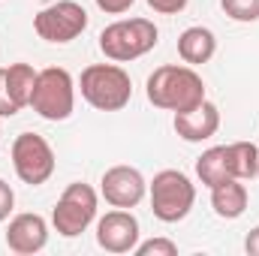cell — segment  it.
I'll return each instance as SVG.
<instances>
[{
	"label": "cell",
	"mask_w": 259,
	"mask_h": 256,
	"mask_svg": "<svg viewBox=\"0 0 259 256\" xmlns=\"http://www.w3.org/2000/svg\"><path fill=\"white\" fill-rule=\"evenodd\" d=\"M148 103L166 112H187L205 100V81L193 66L166 64L154 69L145 84Z\"/></svg>",
	"instance_id": "obj_1"
},
{
	"label": "cell",
	"mask_w": 259,
	"mask_h": 256,
	"mask_svg": "<svg viewBox=\"0 0 259 256\" xmlns=\"http://www.w3.org/2000/svg\"><path fill=\"white\" fill-rule=\"evenodd\" d=\"M81 97L97 112H121L133 100V81L118 64H91L78 78Z\"/></svg>",
	"instance_id": "obj_2"
},
{
	"label": "cell",
	"mask_w": 259,
	"mask_h": 256,
	"mask_svg": "<svg viewBox=\"0 0 259 256\" xmlns=\"http://www.w3.org/2000/svg\"><path fill=\"white\" fill-rule=\"evenodd\" d=\"M160 39V30L154 27V21L148 18H121L115 24H109L100 33V52L115 61V64H127L142 55H148Z\"/></svg>",
	"instance_id": "obj_3"
},
{
	"label": "cell",
	"mask_w": 259,
	"mask_h": 256,
	"mask_svg": "<svg viewBox=\"0 0 259 256\" xmlns=\"http://www.w3.org/2000/svg\"><path fill=\"white\" fill-rule=\"evenodd\" d=\"M151 190V211L157 220L163 223H178L193 211L196 202V187L193 181L178 172V169H163L154 175V181L148 184Z\"/></svg>",
	"instance_id": "obj_4"
},
{
	"label": "cell",
	"mask_w": 259,
	"mask_h": 256,
	"mask_svg": "<svg viewBox=\"0 0 259 256\" xmlns=\"http://www.w3.org/2000/svg\"><path fill=\"white\" fill-rule=\"evenodd\" d=\"M30 106L46 121H66L75 109V81L64 66H49L36 72Z\"/></svg>",
	"instance_id": "obj_5"
},
{
	"label": "cell",
	"mask_w": 259,
	"mask_h": 256,
	"mask_svg": "<svg viewBox=\"0 0 259 256\" xmlns=\"http://www.w3.org/2000/svg\"><path fill=\"white\" fill-rule=\"evenodd\" d=\"M97 202H100V199H97V190H94L91 184H81V181L69 184V187L61 193L55 211H52L55 229H58L64 238L81 235V232L94 223V217H97Z\"/></svg>",
	"instance_id": "obj_6"
},
{
	"label": "cell",
	"mask_w": 259,
	"mask_h": 256,
	"mask_svg": "<svg viewBox=\"0 0 259 256\" xmlns=\"http://www.w3.org/2000/svg\"><path fill=\"white\" fill-rule=\"evenodd\" d=\"M12 166H15V175L24 184L39 187L55 175V151L42 136L21 133L12 142Z\"/></svg>",
	"instance_id": "obj_7"
},
{
	"label": "cell",
	"mask_w": 259,
	"mask_h": 256,
	"mask_svg": "<svg viewBox=\"0 0 259 256\" xmlns=\"http://www.w3.org/2000/svg\"><path fill=\"white\" fill-rule=\"evenodd\" d=\"M84 27H88V12L75 0H58L46 6L42 12H36L33 18V30L39 33V39L55 42V46L72 42L75 36L84 33Z\"/></svg>",
	"instance_id": "obj_8"
},
{
	"label": "cell",
	"mask_w": 259,
	"mask_h": 256,
	"mask_svg": "<svg viewBox=\"0 0 259 256\" xmlns=\"http://www.w3.org/2000/svg\"><path fill=\"white\" fill-rule=\"evenodd\" d=\"M100 184H103L100 187L103 199L112 208H136L148 193V181L142 178V172L136 166H112V169H106Z\"/></svg>",
	"instance_id": "obj_9"
},
{
	"label": "cell",
	"mask_w": 259,
	"mask_h": 256,
	"mask_svg": "<svg viewBox=\"0 0 259 256\" xmlns=\"http://www.w3.org/2000/svg\"><path fill=\"white\" fill-rule=\"evenodd\" d=\"M97 244L106 253H133L139 244V220L127 208L109 211L97 220Z\"/></svg>",
	"instance_id": "obj_10"
},
{
	"label": "cell",
	"mask_w": 259,
	"mask_h": 256,
	"mask_svg": "<svg viewBox=\"0 0 259 256\" xmlns=\"http://www.w3.org/2000/svg\"><path fill=\"white\" fill-rule=\"evenodd\" d=\"M49 244V223L39 214H15L6 226V247L18 256H33Z\"/></svg>",
	"instance_id": "obj_11"
},
{
	"label": "cell",
	"mask_w": 259,
	"mask_h": 256,
	"mask_svg": "<svg viewBox=\"0 0 259 256\" xmlns=\"http://www.w3.org/2000/svg\"><path fill=\"white\" fill-rule=\"evenodd\" d=\"M220 130V112L214 103L202 100L187 112H175V133L184 142H205Z\"/></svg>",
	"instance_id": "obj_12"
},
{
	"label": "cell",
	"mask_w": 259,
	"mask_h": 256,
	"mask_svg": "<svg viewBox=\"0 0 259 256\" xmlns=\"http://www.w3.org/2000/svg\"><path fill=\"white\" fill-rule=\"evenodd\" d=\"M211 208L223 220H238L247 211V187L238 178H229V181L211 187Z\"/></svg>",
	"instance_id": "obj_13"
},
{
	"label": "cell",
	"mask_w": 259,
	"mask_h": 256,
	"mask_svg": "<svg viewBox=\"0 0 259 256\" xmlns=\"http://www.w3.org/2000/svg\"><path fill=\"white\" fill-rule=\"evenodd\" d=\"M217 52V39L208 27H187L181 36H178V55L187 66H199L208 64Z\"/></svg>",
	"instance_id": "obj_14"
},
{
	"label": "cell",
	"mask_w": 259,
	"mask_h": 256,
	"mask_svg": "<svg viewBox=\"0 0 259 256\" xmlns=\"http://www.w3.org/2000/svg\"><path fill=\"white\" fill-rule=\"evenodd\" d=\"M256 166H259V148L253 142L226 145V169H229L232 178L250 181V178H256Z\"/></svg>",
	"instance_id": "obj_15"
},
{
	"label": "cell",
	"mask_w": 259,
	"mask_h": 256,
	"mask_svg": "<svg viewBox=\"0 0 259 256\" xmlns=\"http://www.w3.org/2000/svg\"><path fill=\"white\" fill-rule=\"evenodd\" d=\"M196 175L199 181L211 190L223 181H229V169H226V145H217V148H208L199 160H196Z\"/></svg>",
	"instance_id": "obj_16"
},
{
	"label": "cell",
	"mask_w": 259,
	"mask_h": 256,
	"mask_svg": "<svg viewBox=\"0 0 259 256\" xmlns=\"http://www.w3.org/2000/svg\"><path fill=\"white\" fill-rule=\"evenodd\" d=\"M33 84H36V69L30 64H12L6 66V88L15 100L18 109L30 106V94H33Z\"/></svg>",
	"instance_id": "obj_17"
},
{
	"label": "cell",
	"mask_w": 259,
	"mask_h": 256,
	"mask_svg": "<svg viewBox=\"0 0 259 256\" xmlns=\"http://www.w3.org/2000/svg\"><path fill=\"white\" fill-rule=\"evenodd\" d=\"M220 6L232 21H259V0H220Z\"/></svg>",
	"instance_id": "obj_18"
},
{
	"label": "cell",
	"mask_w": 259,
	"mask_h": 256,
	"mask_svg": "<svg viewBox=\"0 0 259 256\" xmlns=\"http://www.w3.org/2000/svg\"><path fill=\"white\" fill-rule=\"evenodd\" d=\"M136 256H175L178 253V244L169 241V238H151V241H142L136 244Z\"/></svg>",
	"instance_id": "obj_19"
},
{
	"label": "cell",
	"mask_w": 259,
	"mask_h": 256,
	"mask_svg": "<svg viewBox=\"0 0 259 256\" xmlns=\"http://www.w3.org/2000/svg\"><path fill=\"white\" fill-rule=\"evenodd\" d=\"M21 109L15 106V100H12V94H9V88H6V69H0V118H12V115H18Z\"/></svg>",
	"instance_id": "obj_20"
},
{
	"label": "cell",
	"mask_w": 259,
	"mask_h": 256,
	"mask_svg": "<svg viewBox=\"0 0 259 256\" xmlns=\"http://www.w3.org/2000/svg\"><path fill=\"white\" fill-rule=\"evenodd\" d=\"M187 3L190 0H148V6L154 12H160V15H178V12L187 9Z\"/></svg>",
	"instance_id": "obj_21"
},
{
	"label": "cell",
	"mask_w": 259,
	"mask_h": 256,
	"mask_svg": "<svg viewBox=\"0 0 259 256\" xmlns=\"http://www.w3.org/2000/svg\"><path fill=\"white\" fill-rule=\"evenodd\" d=\"M12 208H15V193H12V187L0 178V223L12 214Z\"/></svg>",
	"instance_id": "obj_22"
},
{
	"label": "cell",
	"mask_w": 259,
	"mask_h": 256,
	"mask_svg": "<svg viewBox=\"0 0 259 256\" xmlns=\"http://www.w3.org/2000/svg\"><path fill=\"white\" fill-rule=\"evenodd\" d=\"M133 3H136V0H97V6H100L103 12H109V15H121V12H127Z\"/></svg>",
	"instance_id": "obj_23"
},
{
	"label": "cell",
	"mask_w": 259,
	"mask_h": 256,
	"mask_svg": "<svg viewBox=\"0 0 259 256\" xmlns=\"http://www.w3.org/2000/svg\"><path fill=\"white\" fill-rule=\"evenodd\" d=\"M244 250L250 256H259V226H253L250 232H247V238H244Z\"/></svg>",
	"instance_id": "obj_24"
},
{
	"label": "cell",
	"mask_w": 259,
	"mask_h": 256,
	"mask_svg": "<svg viewBox=\"0 0 259 256\" xmlns=\"http://www.w3.org/2000/svg\"><path fill=\"white\" fill-rule=\"evenodd\" d=\"M256 178H259V166H256Z\"/></svg>",
	"instance_id": "obj_25"
},
{
	"label": "cell",
	"mask_w": 259,
	"mask_h": 256,
	"mask_svg": "<svg viewBox=\"0 0 259 256\" xmlns=\"http://www.w3.org/2000/svg\"><path fill=\"white\" fill-rule=\"evenodd\" d=\"M0 136H3V133H0Z\"/></svg>",
	"instance_id": "obj_26"
}]
</instances>
